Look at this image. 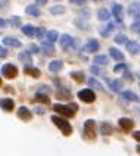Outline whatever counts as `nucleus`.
I'll use <instances>...</instances> for the list:
<instances>
[{"mask_svg":"<svg viewBox=\"0 0 140 156\" xmlns=\"http://www.w3.org/2000/svg\"><path fill=\"white\" fill-rule=\"evenodd\" d=\"M53 111L59 113V116H65V118H72L75 116V113L78 111V105L77 103H70V105H53Z\"/></svg>","mask_w":140,"mask_h":156,"instance_id":"obj_1","label":"nucleus"},{"mask_svg":"<svg viewBox=\"0 0 140 156\" xmlns=\"http://www.w3.org/2000/svg\"><path fill=\"white\" fill-rule=\"evenodd\" d=\"M52 122L62 131V134H63V136H71V134H72V127H71L70 122L66 121L65 118L58 116V115H53V116H52Z\"/></svg>","mask_w":140,"mask_h":156,"instance_id":"obj_2","label":"nucleus"},{"mask_svg":"<svg viewBox=\"0 0 140 156\" xmlns=\"http://www.w3.org/2000/svg\"><path fill=\"white\" fill-rule=\"evenodd\" d=\"M84 137L87 140H95L96 139V122L93 119H87L84 122Z\"/></svg>","mask_w":140,"mask_h":156,"instance_id":"obj_3","label":"nucleus"},{"mask_svg":"<svg viewBox=\"0 0 140 156\" xmlns=\"http://www.w3.org/2000/svg\"><path fill=\"white\" fill-rule=\"evenodd\" d=\"M2 75L8 80H12L18 75V68L13 65V63H5L2 66Z\"/></svg>","mask_w":140,"mask_h":156,"instance_id":"obj_4","label":"nucleus"},{"mask_svg":"<svg viewBox=\"0 0 140 156\" xmlns=\"http://www.w3.org/2000/svg\"><path fill=\"white\" fill-rule=\"evenodd\" d=\"M78 99L80 100H83V102H86V103H92V102H95L96 94H95L93 90L86 88V90H80L78 91Z\"/></svg>","mask_w":140,"mask_h":156,"instance_id":"obj_5","label":"nucleus"},{"mask_svg":"<svg viewBox=\"0 0 140 156\" xmlns=\"http://www.w3.org/2000/svg\"><path fill=\"white\" fill-rule=\"evenodd\" d=\"M112 15H114V18L117 19V22H123L124 19V8L121 3H114L112 5Z\"/></svg>","mask_w":140,"mask_h":156,"instance_id":"obj_6","label":"nucleus"},{"mask_svg":"<svg viewBox=\"0 0 140 156\" xmlns=\"http://www.w3.org/2000/svg\"><path fill=\"white\" fill-rule=\"evenodd\" d=\"M59 44H61V47L63 50H68L70 47H72V44H74V38L68 34H62L59 37Z\"/></svg>","mask_w":140,"mask_h":156,"instance_id":"obj_7","label":"nucleus"},{"mask_svg":"<svg viewBox=\"0 0 140 156\" xmlns=\"http://www.w3.org/2000/svg\"><path fill=\"white\" fill-rule=\"evenodd\" d=\"M99 47H100V44H99V41H97L96 38H90L87 43H86V46H84V52L96 53L99 50Z\"/></svg>","mask_w":140,"mask_h":156,"instance_id":"obj_8","label":"nucleus"},{"mask_svg":"<svg viewBox=\"0 0 140 156\" xmlns=\"http://www.w3.org/2000/svg\"><path fill=\"white\" fill-rule=\"evenodd\" d=\"M55 96H56L58 100H70L72 93L70 91V88H66V87H59Z\"/></svg>","mask_w":140,"mask_h":156,"instance_id":"obj_9","label":"nucleus"},{"mask_svg":"<svg viewBox=\"0 0 140 156\" xmlns=\"http://www.w3.org/2000/svg\"><path fill=\"white\" fill-rule=\"evenodd\" d=\"M118 124H120V127H121L123 131H125V133H130V131L134 128V121L130 119V118H120Z\"/></svg>","mask_w":140,"mask_h":156,"instance_id":"obj_10","label":"nucleus"},{"mask_svg":"<svg viewBox=\"0 0 140 156\" xmlns=\"http://www.w3.org/2000/svg\"><path fill=\"white\" fill-rule=\"evenodd\" d=\"M128 15L134 19H140V3L139 2H133L131 5L128 6Z\"/></svg>","mask_w":140,"mask_h":156,"instance_id":"obj_11","label":"nucleus"},{"mask_svg":"<svg viewBox=\"0 0 140 156\" xmlns=\"http://www.w3.org/2000/svg\"><path fill=\"white\" fill-rule=\"evenodd\" d=\"M125 47H127V52L130 55H139L140 53V43L134 41V40H128L125 43Z\"/></svg>","mask_w":140,"mask_h":156,"instance_id":"obj_12","label":"nucleus"},{"mask_svg":"<svg viewBox=\"0 0 140 156\" xmlns=\"http://www.w3.org/2000/svg\"><path fill=\"white\" fill-rule=\"evenodd\" d=\"M18 116H19V119H22V121H30V119L33 118L30 109L25 108V106H21V108L18 109Z\"/></svg>","mask_w":140,"mask_h":156,"instance_id":"obj_13","label":"nucleus"},{"mask_svg":"<svg viewBox=\"0 0 140 156\" xmlns=\"http://www.w3.org/2000/svg\"><path fill=\"white\" fill-rule=\"evenodd\" d=\"M0 108L6 112H10L15 108V102L12 99H0Z\"/></svg>","mask_w":140,"mask_h":156,"instance_id":"obj_14","label":"nucleus"},{"mask_svg":"<svg viewBox=\"0 0 140 156\" xmlns=\"http://www.w3.org/2000/svg\"><path fill=\"white\" fill-rule=\"evenodd\" d=\"M114 133V127L109 122H102L100 124V134L102 136H111Z\"/></svg>","mask_w":140,"mask_h":156,"instance_id":"obj_15","label":"nucleus"},{"mask_svg":"<svg viewBox=\"0 0 140 156\" xmlns=\"http://www.w3.org/2000/svg\"><path fill=\"white\" fill-rule=\"evenodd\" d=\"M3 44L5 46H10V47H21L22 46L21 41L18 38H15V37H5L3 38Z\"/></svg>","mask_w":140,"mask_h":156,"instance_id":"obj_16","label":"nucleus"},{"mask_svg":"<svg viewBox=\"0 0 140 156\" xmlns=\"http://www.w3.org/2000/svg\"><path fill=\"white\" fill-rule=\"evenodd\" d=\"M25 12H27V15H30V16H35V18H38L40 15H41V10L38 9V6H35V5H30V6H27Z\"/></svg>","mask_w":140,"mask_h":156,"instance_id":"obj_17","label":"nucleus"},{"mask_svg":"<svg viewBox=\"0 0 140 156\" xmlns=\"http://www.w3.org/2000/svg\"><path fill=\"white\" fill-rule=\"evenodd\" d=\"M108 84H109V87L114 90V91H121L123 90V81L121 80H108Z\"/></svg>","mask_w":140,"mask_h":156,"instance_id":"obj_18","label":"nucleus"},{"mask_svg":"<svg viewBox=\"0 0 140 156\" xmlns=\"http://www.w3.org/2000/svg\"><path fill=\"white\" fill-rule=\"evenodd\" d=\"M97 18H99L102 22H109L111 12H109L108 9H99V10H97Z\"/></svg>","mask_w":140,"mask_h":156,"instance_id":"obj_19","label":"nucleus"},{"mask_svg":"<svg viewBox=\"0 0 140 156\" xmlns=\"http://www.w3.org/2000/svg\"><path fill=\"white\" fill-rule=\"evenodd\" d=\"M121 96H123L125 100H128V102H140L139 96L136 94V93H133V91H130V90L123 91V93H121Z\"/></svg>","mask_w":140,"mask_h":156,"instance_id":"obj_20","label":"nucleus"},{"mask_svg":"<svg viewBox=\"0 0 140 156\" xmlns=\"http://www.w3.org/2000/svg\"><path fill=\"white\" fill-rule=\"evenodd\" d=\"M24 72L28 74V75H31L33 78L40 77V69H37V68H34V66H30V65H27L25 68H24Z\"/></svg>","mask_w":140,"mask_h":156,"instance_id":"obj_21","label":"nucleus"},{"mask_svg":"<svg viewBox=\"0 0 140 156\" xmlns=\"http://www.w3.org/2000/svg\"><path fill=\"white\" fill-rule=\"evenodd\" d=\"M109 55H111V58H114L115 61H124V53L121 50H118V49H109Z\"/></svg>","mask_w":140,"mask_h":156,"instance_id":"obj_22","label":"nucleus"},{"mask_svg":"<svg viewBox=\"0 0 140 156\" xmlns=\"http://www.w3.org/2000/svg\"><path fill=\"white\" fill-rule=\"evenodd\" d=\"M62 66H63V62L59 61V59H56V61H52L50 63H49V69L52 71V72H58V71H61Z\"/></svg>","mask_w":140,"mask_h":156,"instance_id":"obj_23","label":"nucleus"},{"mask_svg":"<svg viewBox=\"0 0 140 156\" xmlns=\"http://www.w3.org/2000/svg\"><path fill=\"white\" fill-rule=\"evenodd\" d=\"M87 83H88V86L92 87V88H95V90H97V91H103V87L100 86V83H99V81H97L95 77L88 78Z\"/></svg>","mask_w":140,"mask_h":156,"instance_id":"obj_24","label":"nucleus"},{"mask_svg":"<svg viewBox=\"0 0 140 156\" xmlns=\"http://www.w3.org/2000/svg\"><path fill=\"white\" fill-rule=\"evenodd\" d=\"M41 50H43L44 55H49V56L55 55V47H53L52 43H43L41 44Z\"/></svg>","mask_w":140,"mask_h":156,"instance_id":"obj_25","label":"nucleus"},{"mask_svg":"<svg viewBox=\"0 0 140 156\" xmlns=\"http://www.w3.org/2000/svg\"><path fill=\"white\" fill-rule=\"evenodd\" d=\"M21 30H22V33H24L27 37H34V35H35V30H37V28H34L33 25H24Z\"/></svg>","mask_w":140,"mask_h":156,"instance_id":"obj_26","label":"nucleus"},{"mask_svg":"<svg viewBox=\"0 0 140 156\" xmlns=\"http://www.w3.org/2000/svg\"><path fill=\"white\" fill-rule=\"evenodd\" d=\"M50 13H52V15H63V13H65V6H62V5L52 6V8H50Z\"/></svg>","mask_w":140,"mask_h":156,"instance_id":"obj_27","label":"nucleus"},{"mask_svg":"<svg viewBox=\"0 0 140 156\" xmlns=\"http://www.w3.org/2000/svg\"><path fill=\"white\" fill-rule=\"evenodd\" d=\"M71 78H74L77 83H83L84 81V72L83 71H74V72H71Z\"/></svg>","mask_w":140,"mask_h":156,"instance_id":"obj_28","label":"nucleus"},{"mask_svg":"<svg viewBox=\"0 0 140 156\" xmlns=\"http://www.w3.org/2000/svg\"><path fill=\"white\" fill-rule=\"evenodd\" d=\"M106 24H108V25H106V28H103L100 33H102V35H103V37H109V35H111V33L115 30V25L112 24V22H106Z\"/></svg>","mask_w":140,"mask_h":156,"instance_id":"obj_29","label":"nucleus"},{"mask_svg":"<svg viewBox=\"0 0 140 156\" xmlns=\"http://www.w3.org/2000/svg\"><path fill=\"white\" fill-rule=\"evenodd\" d=\"M31 53L30 52H21L19 53V61L24 62V63H27V65H30L31 63Z\"/></svg>","mask_w":140,"mask_h":156,"instance_id":"obj_30","label":"nucleus"},{"mask_svg":"<svg viewBox=\"0 0 140 156\" xmlns=\"http://www.w3.org/2000/svg\"><path fill=\"white\" fill-rule=\"evenodd\" d=\"M46 37H47V40H49V43H55L58 38H59V34L55 31V30H52V31H47V34H46Z\"/></svg>","mask_w":140,"mask_h":156,"instance_id":"obj_31","label":"nucleus"},{"mask_svg":"<svg viewBox=\"0 0 140 156\" xmlns=\"http://www.w3.org/2000/svg\"><path fill=\"white\" fill-rule=\"evenodd\" d=\"M74 24H75V27L80 28V30H88V28H90V25H88L84 19H75Z\"/></svg>","mask_w":140,"mask_h":156,"instance_id":"obj_32","label":"nucleus"},{"mask_svg":"<svg viewBox=\"0 0 140 156\" xmlns=\"http://www.w3.org/2000/svg\"><path fill=\"white\" fill-rule=\"evenodd\" d=\"M93 61H95L96 65H108V58L103 56V55H97V56H95Z\"/></svg>","mask_w":140,"mask_h":156,"instance_id":"obj_33","label":"nucleus"},{"mask_svg":"<svg viewBox=\"0 0 140 156\" xmlns=\"http://www.w3.org/2000/svg\"><path fill=\"white\" fill-rule=\"evenodd\" d=\"M35 100L37 102H41V103H50V100H49V96H46V94H41V93H37L35 94Z\"/></svg>","mask_w":140,"mask_h":156,"instance_id":"obj_34","label":"nucleus"},{"mask_svg":"<svg viewBox=\"0 0 140 156\" xmlns=\"http://www.w3.org/2000/svg\"><path fill=\"white\" fill-rule=\"evenodd\" d=\"M114 41L117 44H125L128 40H127V37H125V34H118V35H115V38H114Z\"/></svg>","mask_w":140,"mask_h":156,"instance_id":"obj_35","label":"nucleus"},{"mask_svg":"<svg viewBox=\"0 0 140 156\" xmlns=\"http://www.w3.org/2000/svg\"><path fill=\"white\" fill-rule=\"evenodd\" d=\"M9 22H10V27L18 28V27L21 25V18H19V16H12L10 19H9Z\"/></svg>","mask_w":140,"mask_h":156,"instance_id":"obj_36","label":"nucleus"},{"mask_svg":"<svg viewBox=\"0 0 140 156\" xmlns=\"http://www.w3.org/2000/svg\"><path fill=\"white\" fill-rule=\"evenodd\" d=\"M46 34H47V31H46L44 28H37V30H35V37H37V38H43Z\"/></svg>","mask_w":140,"mask_h":156,"instance_id":"obj_37","label":"nucleus"},{"mask_svg":"<svg viewBox=\"0 0 140 156\" xmlns=\"http://www.w3.org/2000/svg\"><path fill=\"white\" fill-rule=\"evenodd\" d=\"M130 30H131V31H134L136 34H140V19H139V21H136V22L130 27Z\"/></svg>","mask_w":140,"mask_h":156,"instance_id":"obj_38","label":"nucleus"},{"mask_svg":"<svg viewBox=\"0 0 140 156\" xmlns=\"http://www.w3.org/2000/svg\"><path fill=\"white\" fill-rule=\"evenodd\" d=\"M114 71H115V72H124V71H127V65H125V63L115 65V66H114Z\"/></svg>","mask_w":140,"mask_h":156,"instance_id":"obj_39","label":"nucleus"},{"mask_svg":"<svg viewBox=\"0 0 140 156\" xmlns=\"http://www.w3.org/2000/svg\"><path fill=\"white\" fill-rule=\"evenodd\" d=\"M50 87H47V86H41L40 87V90H38V93H41V94H46V96H49L50 94Z\"/></svg>","mask_w":140,"mask_h":156,"instance_id":"obj_40","label":"nucleus"},{"mask_svg":"<svg viewBox=\"0 0 140 156\" xmlns=\"http://www.w3.org/2000/svg\"><path fill=\"white\" fill-rule=\"evenodd\" d=\"M8 6H9V0H0V10H8Z\"/></svg>","mask_w":140,"mask_h":156,"instance_id":"obj_41","label":"nucleus"},{"mask_svg":"<svg viewBox=\"0 0 140 156\" xmlns=\"http://www.w3.org/2000/svg\"><path fill=\"white\" fill-rule=\"evenodd\" d=\"M28 52L30 53H37L38 52V47L35 44H28Z\"/></svg>","mask_w":140,"mask_h":156,"instance_id":"obj_42","label":"nucleus"},{"mask_svg":"<svg viewBox=\"0 0 140 156\" xmlns=\"http://www.w3.org/2000/svg\"><path fill=\"white\" fill-rule=\"evenodd\" d=\"M78 13L81 15V16H84V18H88V16H90V12H88V9H81V10H78Z\"/></svg>","mask_w":140,"mask_h":156,"instance_id":"obj_43","label":"nucleus"},{"mask_svg":"<svg viewBox=\"0 0 140 156\" xmlns=\"http://www.w3.org/2000/svg\"><path fill=\"white\" fill-rule=\"evenodd\" d=\"M86 2H87V0H70L71 5H78V6H83Z\"/></svg>","mask_w":140,"mask_h":156,"instance_id":"obj_44","label":"nucleus"},{"mask_svg":"<svg viewBox=\"0 0 140 156\" xmlns=\"http://www.w3.org/2000/svg\"><path fill=\"white\" fill-rule=\"evenodd\" d=\"M6 56H8V50L0 46V59H3V58H6Z\"/></svg>","mask_w":140,"mask_h":156,"instance_id":"obj_45","label":"nucleus"},{"mask_svg":"<svg viewBox=\"0 0 140 156\" xmlns=\"http://www.w3.org/2000/svg\"><path fill=\"white\" fill-rule=\"evenodd\" d=\"M47 3V0H35V6H44Z\"/></svg>","mask_w":140,"mask_h":156,"instance_id":"obj_46","label":"nucleus"},{"mask_svg":"<svg viewBox=\"0 0 140 156\" xmlns=\"http://www.w3.org/2000/svg\"><path fill=\"white\" fill-rule=\"evenodd\" d=\"M90 71H92V72H93V74H99V68H97V66H95V65H93V66H92V68H90Z\"/></svg>","mask_w":140,"mask_h":156,"instance_id":"obj_47","label":"nucleus"},{"mask_svg":"<svg viewBox=\"0 0 140 156\" xmlns=\"http://www.w3.org/2000/svg\"><path fill=\"white\" fill-rule=\"evenodd\" d=\"M133 136H134V139L137 140V141H140V131H136V133H134Z\"/></svg>","mask_w":140,"mask_h":156,"instance_id":"obj_48","label":"nucleus"},{"mask_svg":"<svg viewBox=\"0 0 140 156\" xmlns=\"http://www.w3.org/2000/svg\"><path fill=\"white\" fill-rule=\"evenodd\" d=\"M3 27H6V21L3 18H0V28H3Z\"/></svg>","mask_w":140,"mask_h":156,"instance_id":"obj_49","label":"nucleus"},{"mask_svg":"<svg viewBox=\"0 0 140 156\" xmlns=\"http://www.w3.org/2000/svg\"><path fill=\"white\" fill-rule=\"evenodd\" d=\"M35 113H40V115H41V113H43V109H40V108H37V109H35Z\"/></svg>","mask_w":140,"mask_h":156,"instance_id":"obj_50","label":"nucleus"},{"mask_svg":"<svg viewBox=\"0 0 140 156\" xmlns=\"http://www.w3.org/2000/svg\"><path fill=\"white\" fill-rule=\"evenodd\" d=\"M137 152H139V153H140V144H139V146H137Z\"/></svg>","mask_w":140,"mask_h":156,"instance_id":"obj_51","label":"nucleus"},{"mask_svg":"<svg viewBox=\"0 0 140 156\" xmlns=\"http://www.w3.org/2000/svg\"><path fill=\"white\" fill-rule=\"evenodd\" d=\"M137 75H139V77H140V71H139V74H137Z\"/></svg>","mask_w":140,"mask_h":156,"instance_id":"obj_52","label":"nucleus"},{"mask_svg":"<svg viewBox=\"0 0 140 156\" xmlns=\"http://www.w3.org/2000/svg\"><path fill=\"white\" fill-rule=\"evenodd\" d=\"M0 84H2V80H0Z\"/></svg>","mask_w":140,"mask_h":156,"instance_id":"obj_53","label":"nucleus"}]
</instances>
